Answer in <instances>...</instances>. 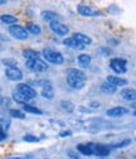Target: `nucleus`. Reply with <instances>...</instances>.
Listing matches in <instances>:
<instances>
[{
	"label": "nucleus",
	"instance_id": "obj_19",
	"mask_svg": "<svg viewBox=\"0 0 136 159\" xmlns=\"http://www.w3.org/2000/svg\"><path fill=\"white\" fill-rule=\"evenodd\" d=\"M23 57L27 58V61L38 59V58H39V52H37L34 49H25V51H23Z\"/></svg>",
	"mask_w": 136,
	"mask_h": 159
},
{
	"label": "nucleus",
	"instance_id": "obj_34",
	"mask_svg": "<svg viewBox=\"0 0 136 159\" xmlns=\"http://www.w3.org/2000/svg\"><path fill=\"white\" fill-rule=\"evenodd\" d=\"M5 138H7V134H5L4 129H2V140H5Z\"/></svg>",
	"mask_w": 136,
	"mask_h": 159
},
{
	"label": "nucleus",
	"instance_id": "obj_14",
	"mask_svg": "<svg viewBox=\"0 0 136 159\" xmlns=\"http://www.w3.org/2000/svg\"><path fill=\"white\" fill-rule=\"evenodd\" d=\"M121 96L126 101H136V90H134V89H124L121 91Z\"/></svg>",
	"mask_w": 136,
	"mask_h": 159
},
{
	"label": "nucleus",
	"instance_id": "obj_7",
	"mask_svg": "<svg viewBox=\"0 0 136 159\" xmlns=\"http://www.w3.org/2000/svg\"><path fill=\"white\" fill-rule=\"evenodd\" d=\"M5 76L9 80H11V81H20V80L23 78V72L18 67H7Z\"/></svg>",
	"mask_w": 136,
	"mask_h": 159
},
{
	"label": "nucleus",
	"instance_id": "obj_6",
	"mask_svg": "<svg viewBox=\"0 0 136 159\" xmlns=\"http://www.w3.org/2000/svg\"><path fill=\"white\" fill-rule=\"evenodd\" d=\"M49 27H50V29H52L55 34H58V35H67L68 32H69V28H68L66 24L58 22V20L52 22Z\"/></svg>",
	"mask_w": 136,
	"mask_h": 159
},
{
	"label": "nucleus",
	"instance_id": "obj_32",
	"mask_svg": "<svg viewBox=\"0 0 136 159\" xmlns=\"http://www.w3.org/2000/svg\"><path fill=\"white\" fill-rule=\"evenodd\" d=\"M71 135H72V131H69V130H66V131L59 133V136H61V138H68V136H71Z\"/></svg>",
	"mask_w": 136,
	"mask_h": 159
},
{
	"label": "nucleus",
	"instance_id": "obj_35",
	"mask_svg": "<svg viewBox=\"0 0 136 159\" xmlns=\"http://www.w3.org/2000/svg\"><path fill=\"white\" fill-rule=\"evenodd\" d=\"M7 159H23V158H19V157H9Z\"/></svg>",
	"mask_w": 136,
	"mask_h": 159
},
{
	"label": "nucleus",
	"instance_id": "obj_2",
	"mask_svg": "<svg viewBox=\"0 0 136 159\" xmlns=\"http://www.w3.org/2000/svg\"><path fill=\"white\" fill-rule=\"evenodd\" d=\"M110 67L117 75L125 73L127 71V61L126 59H122V58H112L110 61Z\"/></svg>",
	"mask_w": 136,
	"mask_h": 159
},
{
	"label": "nucleus",
	"instance_id": "obj_12",
	"mask_svg": "<svg viewBox=\"0 0 136 159\" xmlns=\"http://www.w3.org/2000/svg\"><path fill=\"white\" fill-rule=\"evenodd\" d=\"M67 76L68 77H73L77 80H81V81H86V75L83 71L81 70H77V68H69L67 71Z\"/></svg>",
	"mask_w": 136,
	"mask_h": 159
},
{
	"label": "nucleus",
	"instance_id": "obj_5",
	"mask_svg": "<svg viewBox=\"0 0 136 159\" xmlns=\"http://www.w3.org/2000/svg\"><path fill=\"white\" fill-rule=\"evenodd\" d=\"M77 11L82 16H100L101 15V13L96 8H93L91 5H85V4H81L77 7Z\"/></svg>",
	"mask_w": 136,
	"mask_h": 159
},
{
	"label": "nucleus",
	"instance_id": "obj_26",
	"mask_svg": "<svg viewBox=\"0 0 136 159\" xmlns=\"http://www.w3.org/2000/svg\"><path fill=\"white\" fill-rule=\"evenodd\" d=\"M42 96L46 97V98H52L53 97V89H52V86L44 87L42 90Z\"/></svg>",
	"mask_w": 136,
	"mask_h": 159
},
{
	"label": "nucleus",
	"instance_id": "obj_38",
	"mask_svg": "<svg viewBox=\"0 0 136 159\" xmlns=\"http://www.w3.org/2000/svg\"><path fill=\"white\" fill-rule=\"evenodd\" d=\"M134 116H136V111H135V112H134Z\"/></svg>",
	"mask_w": 136,
	"mask_h": 159
},
{
	"label": "nucleus",
	"instance_id": "obj_28",
	"mask_svg": "<svg viewBox=\"0 0 136 159\" xmlns=\"http://www.w3.org/2000/svg\"><path fill=\"white\" fill-rule=\"evenodd\" d=\"M23 140L27 142V143H37V142H39V139H38L37 136H34V135H32V134H27L23 138Z\"/></svg>",
	"mask_w": 136,
	"mask_h": 159
},
{
	"label": "nucleus",
	"instance_id": "obj_36",
	"mask_svg": "<svg viewBox=\"0 0 136 159\" xmlns=\"http://www.w3.org/2000/svg\"><path fill=\"white\" fill-rule=\"evenodd\" d=\"M131 106H132V107H134V109H135V111H136V102H134V104H132V105H131Z\"/></svg>",
	"mask_w": 136,
	"mask_h": 159
},
{
	"label": "nucleus",
	"instance_id": "obj_21",
	"mask_svg": "<svg viewBox=\"0 0 136 159\" xmlns=\"http://www.w3.org/2000/svg\"><path fill=\"white\" fill-rule=\"evenodd\" d=\"M101 90H102V92H105V93H115L116 90H117V87L113 86V85H111V84H108V82H105V84L101 85Z\"/></svg>",
	"mask_w": 136,
	"mask_h": 159
},
{
	"label": "nucleus",
	"instance_id": "obj_17",
	"mask_svg": "<svg viewBox=\"0 0 136 159\" xmlns=\"http://www.w3.org/2000/svg\"><path fill=\"white\" fill-rule=\"evenodd\" d=\"M67 84L72 89H76V90H81L85 86V81H81V80H77L73 77H68V76H67Z\"/></svg>",
	"mask_w": 136,
	"mask_h": 159
},
{
	"label": "nucleus",
	"instance_id": "obj_10",
	"mask_svg": "<svg viewBox=\"0 0 136 159\" xmlns=\"http://www.w3.org/2000/svg\"><path fill=\"white\" fill-rule=\"evenodd\" d=\"M63 43H64V46H67V47H69V48H72V49H77V51H82V49H85V46L81 44V43L77 41V39H74L73 37L66 38L64 41H63Z\"/></svg>",
	"mask_w": 136,
	"mask_h": 159
},
{
	"label": "nucleus",
	"instance_id": "obj_20",
	"mask_svg": "<svg viewBox=\"0 0 136 159\" xmlns=\"http://www.w3.org/2000/svg\"><path fill=\"white\" fill-rule=\"evenodd\" d=\"M25 29H27L29 33L35 34V35H38V34H41V33H42L41 27H39V25H37V24H34V23H28Z\"/></svg>",
	"mask_w": 136,
	"mask_h": 159
},
{
	"label": "nucleus",
	"instance_id": "obj_39",
	"mask_svg": "<svg viewBox=\"0 0 136 159\" xmlns=\"http://www.w3.org/2000/svg\"><path fill=\"white\" fill-rule=\"evenodd\" d=\"M134 159H136V155H135V157H134Z\"/></svg>",
	"mask_w": 136,
	"mask_h": 159
},
{
	"label": "nucleus",
	"instance_id": "obj_24",
	"mask_svg": "<svg viewBox=\"0 0 136 159\" xmlns=\"http://www.w3.org/2000/svg\"><path fill=\"white\" fill-rule=\"evenodd\" d=\"M42 15H43V19H46V20H49L50 23L54 22L55 19H57V13L50 11V10H48V11H43Z\"/></svg>",
	"mask_w": 136,
	"mask_h": 159
},
{
	"label": "nucleus",
	"instance_id": "obj_22",
	"mask_svg": "<svg viewBox=\"0 0 136 159\" xmlns=\"http://www.w3.org/2000/svg\"><path fill=\"white\" fill-rule=\"evenodd\" d=\"M14 100L16 101V102H20V104H27L30 98L29 97H27V96H24L23 93H20V92H15L14 93Z\"/></svg>",
	"mask_w": 136,
	"mask_h": 159
},
{
	"label": "nucleus",
	"instance_id": "obj_16",
	"mask_svg": "<svg viewBox=\"0 0 136 159\" xmlns=\"http://www.w3.org/2000/svg\"><path fill=\"white\" fill-rule=\"evenodd\" d=\"M73 38L77 39V41H78L81 44H83L85 47L92 43V39H91L88 35H86V34H83V33H80V32H76V33L73 34Z\"/></svg>",
	"mask_w": 136,
	"mask_h": 159
},
{
	"label": "nucleus",
	"instance_id": "obj_33",
	"mask_svg": "<svg viewBox=\"0 0 136 159\" xmlns=\"http://www.w3.org/2000/svg\"><path fill=\"white\" fill-rule=\"evenodd\" d=\"M99 52H100V53H102L103 56H107V54H110V49H108V48H106V47H102V48H100V49H99Z\"/></svg>",
	"mask_w": 136,
	"mask_h": 159
},
{
	"label": "nucleus",
	"instance_id": "obj_40",
	"mask_svg": "<svg viewBox=\"0 0 136 159\" xmlns=\"http://www.w3.org/2000/svg\"><path fill=\"white\" fill-rule=\"evenodd\" d=\"M46 159H47V158H46Z\"/></svg>",
	"mask_w": 136,
	"mask_h": 159
},
{
	"label": "nucleus",
	"instance_id": "obj_27",
	"mask_svg": "<svg viewBox=\"0 0 136 159\" xmlns=\"http://www.w3.org/2000/svg\"><path fill=\"white\" fill-rule=\"evenodd\" d=\"M9 112H10V115H11L13 117H16V119H25V114H24L23 111H20V110L11 109Z\"/></svg>",
	"mask_w": 136,
	"mask_h": 159
},
{
	"label": "nucleus",
	"instance_id": "obj_3",
	"mask_svg": "<svg viewBox=\"0 0 136 159\" xmlns=\"http://www.w3.org/2000/svg\"><path fill=\"white\" fill-rule=\"evenodd\" d=\"M27 68L33 71V72H46L48 70V66L44 61H42L41 58L38 59H32V61H27L25 63Z\"/></svg>",
	"mask_w": 136,
	"mask_h": 159
},
{
	"label": "nucleus",
	"instance_id": "obj_18",
	"mask_svg": "<svg viewBox=\"0 0 136 159\" xmlns=\"http://www.w3.org/2000/svg\"><path fill=\"white\" fill-rule=\"evenodd\" d=\"M91 61H92V58L90 54H86V53H82L78 56V63L81 67L83 68H87L90 65H91Z\"/></svg>",
	"mask_w": 136,
	"mask_h": 159
},
{
	"label": "nucleus",
	"instance_id": "obj_15",
	"mask_svg": "<svg viewBox=\"0 0 136 159\" xmlns=\"http://www.w3.org/2000/svg\"><path fill=\"white\" fill-rule=\"evenodd\" d=\"M93 148L94 144L93 143H88V144H78L77 145V150L81 152L85 155H92L93 154Z\"/></svg>",
	"mask_w": 136,
	"mask_h": 159
},
{
	"label": "nucleus",
	"instance_id": "obj_8",
	"mask_svg": "<svg viewBox=\"0 0 136 159\" xmlns=\"http://www.w3.org/2000/svg\"><path fill=\"white\" fill-rule=\"evenodd\" d=\"M18 92L23 93L24 96H27L29 98H34L37 96V91L33 87H30V86H28L25 84H19L18 85Z\"/></svg>",
	"mask_w": 136,
	"mask_h": 159
},
{
	"label": "nucleus",
	"instance_id": "obj_25",
	"mask_svg": "<svg viewBox=\"0 0 136 159\" xmlns=\"http://www.w3.org/2000/svg\"><path fill=\"white\" fill-rule=\"evenodd\" d=\"M23 110L27 111V112H30V114H38V115H41V114H42V111L38 109V107L32 106V105H28V104H25V105L23 106Z\"/></svg>",
	"mask_w": 136,
	"mask_h": 159
},
{
	"label": "nucleus",
	"instance_id": "obj_37",
	"mask_svg": "<svg viewBox=\"0 0 136 159\" xmlns=\"http://www.w3.org/2000/svg\"><path fill=\"white\" fill-rule=\"evenodd\" d=\"M100 159H110V158H106V157H105V158H100Z\"/></svg>",
	"mask_w": 136,
	"mask_h": 159
},
{
	"label": "nucleus",
	"instance_id": "obj_4",
	"mask_svg": "<svg viewBox=\"0 0 136 159\" xmlns=\"http://www.w3.org/2000/svg\"><path fill=\"white\" fill-rule=\"evenodd\" d=\"M9 33L13 38L20 39V41H24V39L28 38V30L20 25H10L9 27Z\"/></svg>",
	"mask_w": 136,
	"mask_h": 159
},
{
	"label": "nucleus",
	"instance_id": "obj_13",
	"mask_svg": "<svg viewBox=\"0 0 136 159\" xmlns=\"http://www.w3.org/2000/svg\"><path fill=\"white\" fill-rule=\"evenodd\" d=\"M110 153V149L105 145H101V144H94V148H93V154L97 155V157H107Z\"/></svg>",
	"mask_w": 136,
	"mask_h": 159
},
{
	"label": "nucleus",
	"instance_id": "obj_23",
	"mask_svg": "<svg viewBox=\"0 0 136 159\" xmlns=\"http://www.w3.org/2000/svg\"><path fill=\"white\" fill-rule=\"evenodd\" d=\"M2 22L5 23V24H15L16 23V18L13 16V15H9V14H3L2 15Z\"/></svg>",
	"mask_w": 136,
	"mask_h": 159
},
{
	"label": "nucleus",
	"instance_id": "obj_9",
	"mask_svg": "<svg viewBox=\"0 0 136 159\" xmlns=\"http://www.w3.org/2000/svg\"><path fill=\"white\" fill-rule=\"evenodd\" d=\"M106 114H107V116H111V117H120V116L129 114V110L126 107H122V106H116V107L107 110Z\"/></svg>",
	"mask_w": 136,
	"mask_h": 159
},
{
	"label": "nucleus",
	"instance_id": "obj_1",
	"mask_svg": "<svg viewBox=\"0 0 136 159\" xmlns=\"http://www.w3.org/2000/svg\"><path fill=\"white\" fill-rule=\"evenodd\" d=\"M43 54H44V58L47 59L48 62L50 63H54V65H62L64 62V58L62 56L61 52L58 51H54L52 48H47L43 51Z\"/></svg>",
	"mask_w": 136,
	"mask_h": 159
},
{
	"label": "nucleus",
	"instance_id": "obj_31",
	"mask_svg": "<svg viewBox=\"0 0 136 159\" xmlns=\"http://www.w3.org/2000/svg\"><path fill=\"white\" fill-rule=\"evenodd\" d=\"M4 63H5L8 67H15V66H16V62L13 61V59H7V61H4Z\"/></svg>",
	"mask_w": 136,
	"mask_h": 159
},
{
	"label": "nucleus",
	"instance_id": "obj_29",
	"mask_svg": "<svg viewBox=\"0 0 136 159\" xmlns=\"http://www.w3.org/2000/svg\"><path fill=\"white\" fill-rule=\"evenodd\" d=\"M61 105H62V107H63L66 111H68V112H71V111H73V110H74L73 104H72V102H69V101H62V102H61Z\"/></svg>",
	"mask_w": 136,
	"mask_h": 159
},
{
	"label": "nucleus",
	"instance_id": "obj_30",
	"mask_svg": "<svg viewBox=\"0 0 136 159\" xmlns=\"http://www.w3.org/2000/svg\"><path fill=\"white\" fill-rule=\"evenodd\" d=\"M130 143H131V140H129V139H127V140H122V142H120V143L113 144L112 147H113V148H124V147H127Z\"/></svg>",
	"mask_w": 136,
	"mask_h": 159
},
{
	"label": "nucleus",
	"instance_id": "obj_11",
	"mask_svg": "<svg viewBox=\"0 0 136 159\" xmlns=\"http://www.w3.org/2000/svg\"><path fill=\"white\" fill-rule=\"evenodd\" d=\"M106 82L116 86V87H119V86H126L127 85V80L120 77V76H108L107 80H106Z\"/></svg>",
	"mask_w": 136,
	"mask_h": 159
}]
</instances>
